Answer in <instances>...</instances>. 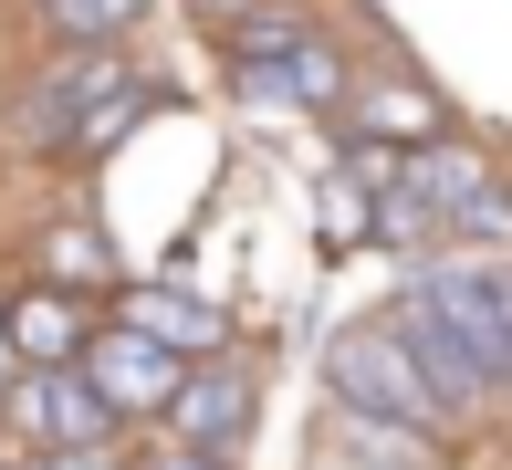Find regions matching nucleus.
Returning a JSON list of instances; mask_svg holds the SVG:
<instances>
[{
  "label": "nucleus",
  "mask_w": 512,
  "mask_h": 470,
  "mask_svg": "<svg viewBox=\"0 0 512 470\" xmlns=\"http://www.w3.org/2000/svg\"><path fill=\"white\" fill-rule=\"evenodd\" d=\"M398 335H408V356L429 366V387L450 397V408L512 397V293H502V262H439V272H418Z\"/></svg>",
  "instance_id": "1"
},
{
  "label": "nucleus",
  "mask_w": 512,
  "mask_h": 470,
  "mask_svg": "<svg viewBox=\"0 0 512 470\" xmlns=\"http://www.w3.org/2000/svg\"><path fill=\"white\" fill-rule=\"evenodd\" d=\"M11 345H21L32 366H63V356H74V303H63V293H32V303L11 314Z\"/></svg>",
  "instance_id": "10"
},
{
  "label": "nucleus",
  "mask_w": 512,
  "mask_h": 470,
  "mask_svg": "<svg viewBox=\"0 0 512 470\" xmlns=\"http://www.w3.org/2000/svg\"><path fill=\"white\" fill-rule=\"evenodd\" d=\"M11 418H21L32 439H53V450H95V439L115 429V408L84 387L74 366H32V387L11 397Z\"/></svg>",
  "instance_id": "5"
},
{
  "label": "nucleus",
  "mask_w": 512,
  "mask_h": 470,
  "mask_svg": "<svg viewBox=\"0 0 512 470\" xmlns=\"http://www.w3.org/2000/svg\"><path fill=\"white\" fill-rule=\"evenodd\" d=\"M168 418L189 439H209V450H230V439L251 429V387L241 376H199V387H168Z\"/></svg>",
  "instance_id": "7"
},
{
  "label": "nucleus",
  "mask_w": 512,
  "mask_h": 470,
  "mask_svg": "<svg viewBox=\"0 0 512 470\" xmlns=\"http://www.w3.org/2000/svg\"><path fill=\"white\" fill-rule=\"evenodd\" d=\"M324 376H335V397L366 408V418H408V429H439V418H450V397L429 387V366H418L408 335H387V324H345V335L324 345Z\"/></svg>",
  "instance_id": "3"
},
{
  "label": "nucleus",
  "mask_w": 512,
  "mask_h": 470,
  "mask_svg": "<svg viewBox=\"0 0 512 470\" xmlns=\"http://www.w3.org/2000/svg\"><path fill=\"white\" fill-rule=\"evenodd\" d=\"M126 324H136L147 345H168V356H189V345L209 356V345L230 335V324L209 314V303H189V293H126Z\"/></svg>",
  "instance_id": "8"
},
{
  "label": "nucleus",
  "mask_w": 512,
  "mask_h": 470,
  "mask_svg": "<svg viewBox=\"0 0 512 470\" xmlns=\"http://www.w3.org/2000/svg\"><path fill=\"white\" fill-rule=\"evenodd\" d=\"M147 105H157L147 74L105 42V53H74L53 84L32 94V105H21V136L53 147V157H105L115 136H136V115H147Z\"/></svg>",
  "instance_id": "2"
},
{
  "label": "nucleus",
  "mask_w": 512,
  "mask_h": 470,
  "mask_svg": "<svg viewBox=\"0 0 512 470\" xmlns=\"http://www.w3.org/2000/svg\"><path fill=\"white\" fill-rule=\"evenodd\" d=\"M502 293H512V262H502Z\"/></svg>",
  "instance_id": "12"
},
{
  "label": "nucleus",
  "mask_w": 512,
  "mask_h": 470,
  "mask_svg": "<svg viewBox=\"0 0 512 470\" xmlns=\"http://www.w3.org/2000/svg\"><path fill=\"white\" fill-rule=\"evenodd\" d=\"M53 262H63V272H105V251L84 241V230H63V241H53Z\"/></svg>",
  "instance_id": "11"
},
{
  "label": "nucleus",
  "mask_w": 512,
  "mask_h": 470,
  "mask_svg": "<svg viewBox=\"0 0 512 470\" xmlns=\"http://www.w3.org/2000/svg\"><path fill=\"white\" fill-rule=\"evenodd\" d=\"M241 84L262 94V105H335L345 63H335V42L304 32V21L262 11V21H241Z\"/></svg>",
  "instance_id": "4"
},
{
  "label": "nucleus",
  "mask_w": 512,
  "mask_h": 470,
  "mask_svg": "<svg viewBox=\"0 0 512 470\" xmlns=\"http://www.w3.org/2000/svg\"><path fill=\"white\" fill-rule=\"evenodd\" d=\"M84 387H95L115 418H126V408H168L178 356H168V345H147L136 324H115V335H95V356H84Z\"/></svg>",
  "instance_id": "6"
},
{
  "label": "nucleus",
  "mask_w": 512,
  "mask_h": 470,
  "mask_svg": "<svg viewBox=\"0 0 512 470\" xmlns=\"http://www.w3.org/2000/svg\"><path fill=\"white\" fill-rule=\"evenodd\" d=\"M42 21H53V42H74V53H105V42H126L136 21H147V0H42Z\"/></svg>",
  "instance_id": "9"
}]
</instances>
